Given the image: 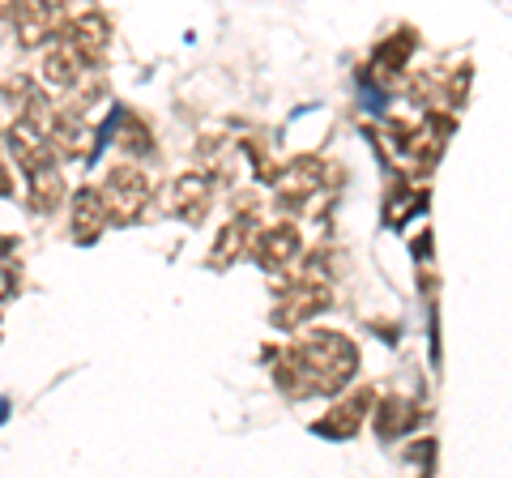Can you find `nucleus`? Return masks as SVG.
<instances>
[{
  "mask_svg": "<svg viewBox=\"0 0 512 478\" xmlns=\"http://www.w3.org/2000/svg\"><path fill=\"white\" fill-rule=\"evenodd\" d=\"M359 372V346L342 338V333H312L303 342H291L282 355L278 385L291 397H312V393H338L346 389Z\"/></svg>",
  "mask_w": 512,
  "mask_h": 478,
  "instance_id": "nucleus-1",
  "label": "nucleus"
},
{
  "mask_svg": "<svg viewBox=\"0 0 512 478\" xmlns=\"http://www.w3.org/2000/svg\"><path fill=\"white\" fill-rule=\"evenodd\" d=\"M99 197L107 205V218L133 222L141 210H146V201H150V180L137 167H111Z\"/></svg>",
  "mask_w": 512,
  "mask_h": 478,
  "instance_id": "nucleus-2",
  "label": "nucleus"
},
{
  "mask_svg": "<svg viewBox=\"0 0 512 478\" xmlns=\"http://www.w3.org/2000/svg\"><path fill=\"white\" fill-rule=\"evenodd\" d=\"M325 304H329V286H325V278L303 274V278L291 282V291H282L278 308H274V325H278V329H295V325L308 321V316H316Z\"/></svg>",
  "mask_w": 512,
  "mask_h": 478,
  "instance_id": "nucleus-3",
  "label": "nucleus"
},
{
  "mask_svg": "<svg viewBox=\"0 0 512 478\" xmlns=\"http://www.w3.org/2000/svg\"><path fill=\"white\" fill-rule=\"evenodd\" d=\"M9 150L18 154V163H22L30 175H39V171L52 167V133H47L43 124L26 120V116L9 129Z\"/></svg>",
  "mask_w": 512,
  "mask_h": 478,
  "instance_id": "nucleus-4",
  "label": "nucleus"
},
{
  "mask_svg": "<svg viewBox=\"0 0 512 478\" xmlns=\"http://www.w3.org/2000/svg\"><path fill=\"white\" fill-rule=\"evenodd\" d=\"M107 35H111V30H107L103 13H82V18L64 22V30H60L64 47H69L82 65H90V60H99L107 52Z\"/></svg>",
  "mask_w": 512,
  "mask_h": 478,
  "instance_id": "nucleus-5",
  "label": "nucleus"
},
{
  "mask_svg": "<svg viewBox=\"0 0 512 478\" xmlns=\"http://www.w3.org/2000/svg\"><path fill=\"white\" fill-rule=\"evenodd\" d=\"M367 406H372V389H359L355 397H350V402L333 406L325 419L312 423V432H316V436H329V440L355 436V432H359V423H363V414H367Z\"/></svg>",
  "mask_w": 512,
  "mask_h": 478,
  "instance_id": "nucleus-6",
  "label": "nucleus"
},
{
  "mask_svg": "<svg viewBox=\"0 0 512 478\" xmlns=\"http://www.w3.org/2000/svg\"><path fill=\"white\" fill-rule=\"evenodd\" d=\"M419 423H423V406L410 402V397H384L376 406V436L380 440H397Z\"/></svg>",
  "mask_w": 512,
  "mask_h": 478,
  "instance_id": "nucleus-7",
  "label": "nucleus"
},
{
  "mask_svg": "<svg viewBox=\"0 0 512 478\" xmlns=\"http://www.w3.org/2000/svg\"><path fill=\"white\" fill-rule=\"evenodd\" d=\"M252 257L261 261L265 269H282V265H291V261L299 257V231L291 227V222H278V227H269L261 239H256Z\"/></svg>",
  "mask_w": 512,
  "mask_h": 478,
  "instance_id": "nucleus-8",
  "label": "nucleus"
},
{
  "mask_svg": "<svg viewBox=\"0 0 512 478\" xmlns=\"http://www.w3.org/2000/svg\"><path fill=\"white\" fill-rule=\"evenodd\" d=\"M107 205H103V197L94 193V188H82V193L73 197V239L77 244H94V239L103 235V227H107Z\"/></svg>",
  "mask_w": 512,
  "mask_h": 478,
  "instance_id": "nucleus-9",
  "label": "nucleus"
},
{
  "mask_svg": "<svg viewBox=\"0 0 512 478\" xmlns=\"http://www.w3.org/2000/svg\"><path fill=\"white\" fill-rule=\"evenodd\" d=\"M56 22H60L56 5H18L13 9V35H18L26 47H39L43 39H52Z\"/></svg>",
  "mask_w": 512,
  "mask_h": 478,
  "instance_id": "nucleus-10",
  "label": "nucleus"
},
{
  "mask_svg": "<svg viewBox=\"0 0 512 478\" xmlns=\"http://www.w3.org/2000/svg\"><path fill=\"white\" fill-rule=\"evenodd\" d=\"M171 210L197 222L205 210H210V180H205V175H180L171 188Z\"/></svg>",
  "mask_w": 512,
  "mask_h": 478,
  "instance_id": "nucleus-11",
  "label": "nucleus"
},
{
  "mask_svg": "<svg viewBox=\"0 0 512 478\" xmlns=\"http://www.w3.org/2000/svg\"><path fill=\"white\" fill-rule=\"evenodd\" d=\"M320 171H325V167H320L316 158H299V163H295L291 171H286V180H282V188H278V201H282V205H299V201H308V197L316 193V188L325 184V180H320Z\"/></svg>",
  "mask_w": 512,
  "mask_h": 478,
  "instance_id": "nucleus-12",
  "label": "nucleus"
},
{
  "mask_svg": "<svg viewBox=\"0 0 512 478\" xmlns=\"http://www.w3.org/2000/svg\"><path fill=\"white\" fill-rule=\"evenodd\" d=\"M82 60H77L73 52H69V47H52V52H47V60H43V82L47 86H56V90H64V86H73L77 82V77H82Z\"/></svg>",
  "mask_w": 512,
  "mask_h": 478,
  "instance_id": "nucleus-13",
  "label": "nucleus"
},
{
  "mask_svg": "<svg viewBox=\"0 0 512 478\" xmlns=\"http://www.w3.org/2000/svg\"><path fill=\"white\" fill-rule=\"evenodd\" d=\"M60 201H64V180L52 167L39 171V175H30V210L47 214V210H56Z\"/></svg>",
  "mask_w": 512,
  "mask_h": 478,
  "instance_id": "nucleus-14",
  "label": "nucleus"
},
{
  "mask_svg": "<svg viewBox=\"0 0 512 478\" xmlns=\"http://www.w3.org/2000/svg\"><path fill=\"white\" fill-rule=\"evenodd\" d=\"M56 146L69 154V158H90L94 146H90V133H86V124L77 120V116H64L56 124Z\"/></svg>",
  "mask_w": 512,
  "mask_h": 478,
  "instance_id": "nucleus-15",
  "label": "nucleus"
},
{
  "mask_svg": "<svg viewBox=\"0 0 512 478\" xmlns=\"http://www.w3.org/2000/svg\"><path fill=\"white\" fill-rule=\"evenodd\" d=\"M410 52H414L410 30H402V35L389 39V43H380V47H376V69H380V77L402 73V65H406V56H410Z\"/></svg>",
  "mask_w": 512,
  "mask_h": 478,
  "instance_id": "nucleus-16",
  "label": "nucleus"
},
{
  "mask_svg": "<svg viewBox=\"0 0 512 478\" xmlns=\"http://www.w3.org/2000/svg\"><path fill=\"white\" fill-rule=\"evenodd\" d=\"M248 231H252V218L248 214H239L227 231L218 235V252H214V265H231L239 252H244V239H248Z\"/></svg>",
  "mask_w": 512,
  "mask_h": 478,
  "instance_id": "nucleus-17",
  "label": "nucleus"
},
{
  "mask_svg": "<svg viewBox=\"0 0 512 478\" xmlns=\"http://www.w3.org/2000/svg\"><path fill=\"white\" fill-rule=\"evenodd\" d=\"M9 193V175H5V167H0V197Z\"/></svg>",
  "mask_w": 512,
  "mask_h": 478,
  "instance_id": "nucleus-18",
  "label": "nucleus"
},
{
  "mask_svg": "<svg viewBox=\"0 0 512 478\" xmlns=\"http://www.w3.org/2000/svg\"><path fill=\"white\" fill-rule=\"evenodd\" d=\"M9 278H13V274H0V295H9V286H13Z\"/></svg>",
  "mask_w": 512,
  "mask_h": 478,
  "instance_id": "nucleus-19",
  "label": "nucleus"
},
{
  "mask_svg": "<svg viewBox=\"0 0 512 478\" xmlns=\"http://www.w3.org/2000/svg\"><path fill=\"white\" fill-rule=\"evenodd\" d=\"M0 410H5V402H0ZM0 419H5V414H0Z\"/></svg>",
  "mask_w": 512,
  "mask_h": 478,
  "instance_id": "nucleus-20",
  "label": "nucleus"
}]
</instances>
